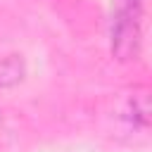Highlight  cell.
Masks as SVG:
<instances>
[{
	"mask_svg": "<svg viewBox=\"0 0 152 152\" xmlns=\"http://www.w3.org/2000/svg\"><path fill=\"white\" fill-rule=\"evenodd\" d=\"M24 78V62L17 55H7L0 59V88H10Z\"/></svg>",
	"mask_w": 152,
	"mask_h": 152,
	"instance_id": "cell-2",
	"label": "cell"
},
{
	"mask_svg": "<svg viewBox=\"0 0 152 152\" xmlns=\"http://www.w3.org/2000/svg\"><path fill=\"white\" fill-rule=\"evenodd\" d=\"M147 0H116L109 21V48L119 62H133L142 50Z\"/></svg>",
	"mask_w": 152,
	"mask_h": 152,
	"instance_id": "cell-1",
	"label": "cell"
}]
</instances>
